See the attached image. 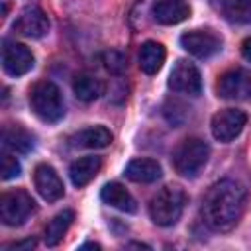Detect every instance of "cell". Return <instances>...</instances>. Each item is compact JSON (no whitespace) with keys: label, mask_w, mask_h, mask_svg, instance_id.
I'll list each match as a JSON object with an SVG mask.
<instances>
[{"label":"cell","mask_w":251,"mask_h":251,"mask_svg":"<svg viewBox=\"0 0 251 251\" xmlns=\"http://www.w3.org/2000/svg\"><path fill=\"white\" fill-rule=\"evenodd\" d=\"M245 188L231 178L212 184L202 200V216L206 226L214 231L233 229L245 210Z\"/></svg>","instance_id":"6da1fadb"},{"label":"cell","mask_w":251,"mask_h":251,"mask_svg":"<svg viewBox=\"0 0 251 251\" xmlns=\"http://www.w3.org/2000/svg\"><path fill=\"white\" fill-rule=\"evenodd\" d=\"M29 104L33 114L43 122H59L65 116V102L61 90L51 80H39L29 90Z\"/></svg>","instance_id":"7a4b0ae2"},{"label":"cell","mask_w":251,"mask_h":251,"mask_svg":"<svg viewBox=\"0 0 251 251\" xmlns=\"http://www.w3.org/2000/svg\"><path fill=\"white\" fill-rule=\"evenodd\" d=\"M184 204H186V194L180 186H165L151 198V204H149L151 220L157 226L169 227L178 222V218L182 216Z\"/></svg>","instance_id":"3957f363"},{"label":"cell","mask_w":251,"mask_h":251,"mask_svg":"<svg viewBox=\"0 0 251 251\" xmlns=\"http://www.w3.org/2000/svg\"><path fill=\"white\" fill-rule=\"evenodd\" d=\"M208 157H210V147L206 141L198 137H186L178 143V147L173 153V167L178 175L186 178H194L208 163Z\"/></svg>","instance_id":"277c9868"},{"label":"cell","mask_w":251,"mask_h":251,"mask_svg":"<svg viewBox=\"0 0 251 251\" xmlns=\"http://www.w3.org/2000/svg\"><path fill=\"white\" fill-rule=\"evenodd\" d=\"M35 212V202L25 190H10L0 196V220L6 226H22Z\"/></svg>","instance_id":"5b68a950"},{"label":"cell","mask_w":251,"mask_h":251,"mask_svg":"<svg viewBox=\"0 0 251 251\" xmlns=\"http://www.w3.org/2000/svg\"><path fill=\"white\" fill-rule=\"evenodd\" d=\"M245 124H247V116L243 110L226 108V110H220L218 114H214L210 129H212L214 139H218L222 143H229L243 131Z\"/></svg>","instance_id":"8992f818"},{"label":"cell","mask_w":251,"mask_h":251,"mask_svg":"<svg viewBox=\"0 0 251 251\" xmlns=\"http://www.w3.org/2000/svg\"><path fill=\"white\" fill-rule=\"evenodd\" d=\"M218 96L226 100H245L251 102V71L233 69L220 76Z\"/></svg>","instance_id":"52a82bcc"},{"label":"cell","mask_w":251,"mask_h":251,"mask_svg":"<svg viewBox=\"0 0 251 251\" xmlns=\"http://www.w3.org/2000/svg\"><path fill=\"white\" fill-rule=\"evenodd\" d=\"M180 45L190 55L198 59H208L222 49V37L212 29H192L180 35Z\"/></svg>","instance_id":"ba28073f"},{"label":"cell","mask_w":251,"mask_h":251,"mask_svg":"<svg viewBox=\"0 0 251 251\" xmlns=\"http://www.w3.org/2000/svg\"><path fill=\"white\" fill-rule=\"evenodd\" d=\"M169 88L180 94L198 96L202 90V76L200 71L186 59H178L169 75Z\"/></svg>","instance_id":"9c48e42d"},{"label":"cell","mask_w":251,"mask_h":251,"mask_svg":"<svg viewBox=\"0 0 251 251\" xmlns=\"http://www.w3.org/2000/svg\"><path fill=\"white\" fill-rule=\"evenodd\" d=\"M2 67L10 76H22L33 67V53L16 41H6L2 47Z\"/></svg>","instance_id":"30bf717a"},{"label":"cell","mask_w":251,"mask_h":251,"mask_svg":"<svg viewBox=\"0 0 251 251\" xmlns=\"http://www.w3.org/2000/svg\"><path fill=\"white\" fill-rule=\"evenodd\" d=\"M14 29L24 37L39 39L49 31V18L45 16V12L41 8L27 6L22 10L18 20L14 22Z\"/></svg>","instance_id":"8fae6325"},{"label":"cell","mask_w":251,"mask_h":251,"mask_svg":"<svg viewBox=\"0 0 251 251\" xmlns=\"http://www.w3.org/2000/svg\"><path fill=\"white\" fill-rule=\"evenodd\" d=\"M33 182H35V188L41 194V198L47 202H57L65 194L63 180L51 165H45V163L37 165L35 173H33Z\"/></svg>","instance_id":"7c38bea8"},{"label":"cell","mask_w":251,"mask_h":251,"mask_svg":"<svg viewBox=\"0 0 251 251\" xmlns=\"http://www.w3.org/2000/svg\"><path fill=\"white\" fill-rule=\"evenodd\" d=\"M190 16L186 0H157L153 6V18L163 25H175Z\"/></svg>","instance_id":"4fadbf2b"},{"label":"cell","mask_w":251,"mask_h":251,"mask_svg":"<svg viewBox=\"0 0 251 251\" xmlns=\"http://www.w3.org/2000/svg\"><path fill=\"white\" fill-rule=\"evenodd\" d=\"M100 198L104 200V204H108V206H112V208H116L120 212L133 214L137 210L135 198L120 182H108V184H104V188L100 192Z\"/></svg>","instance_id":"5bb4252c"},{"label":"cell","mask_w":251,"mask_h":251,"mask_svg":"<svg viewBox=\"0 0 251 251\" xmlns=\"http://www.w3.org/2000/svg\"><path fill=\"white\" fill-rule=\"evenodd\" d=\"M124 175L133 180V182H141V184H147V182H155L161 178L163 171H161V165L155 161V159H133L127 163Z\"/></svg>","instance_id":"9a60e30c"},{"label":"cell","mask_w":251,"mask_h":251,"mask_svg":"<svg viewBox=\"0 0 251 251\" xmlns=\"http://www.w3.org/2000/svg\"><path fill=\"white\" fill-rule=\"evenodd\" d=\"M2 145L14 153H29L35 141H33V135L25 127L18 124H10V126H4L2 129Z\"/></svg>","instance_id":"2e32d148"},{"label":"cell","mask_w":251,"mask_h":251,"mask_svg":"<svg viewBox=\"0 0 251 251\" xmlns=\"http://www.w3.org/2000/svg\"><path fill=\"white\" fill-rule=\"evenodd\" d=\"M100 167H102V159L96 157V155H86V157H80L76 159L71 169H69V175H71V180L75 186H86L98 173H100Z\"/></svg>","instance_id":"e0dca14e"},{"label":"cell","mask_w":251,"mask_h":251,"mask_svg":"<svg viewBox=\"0 0 251 251\" xmlns=\"http://www.w3.org/2000/svg\"><path fill=\"white\" fill-rule=\"evenodd\" d=\"M167 51L159 41H145L139 49V67L145 75H155L165 63Z\"/></svg>","instance_id":"ac0fdd59"},{"label":"cell","mask_w":251,"mask_h":251,"mask_svg":"<svg viewBox=\"0 0 251 251\" xmlns=\"http://www.w3.org/2000/svg\"><path fill=\"white\" fill-rule=\"evenodd\" d=\"M112 143V131L104 126H94L78 131L73 135V145L76 147H86V149H102Z\"/></svg>","instance_id":"d6986e66"},{"label":"cell","mask_w":251,"mask_h":251,"mask_svg":"<svg viewBox=\"0 0 251 251\" xmlns=\"http://www.w3.org/2000/svg\"><path fill=\"white\" fill-rule=\"evenodd\" d=\"M73 220H75V212H73V210H63V212H59V214L47 224V227H45V235H43L45 245H47V247L59 245L61 239L65 237L67 229L71 227Z\"/></svg>","instance_id":"ffe728a7"},{"label":"cell","mask_w":251,"mask_h":251,"mask_svg":"<svg viewBox=\"0 0 251 251\" xmlns=\"http://www.w3.org/2000/svg\"><path fill=\"white\" fill-rule=\"evenodd\" d=\"M104 86L98 78H94L92 75H76L73 80V92L76 94L78 100L82 102H92L102 94Z\"/></svg>","instance_id":"44dd1931"},{"label":"cell","mask_w":251,"mask_h":251,"mask_svg":"<svg viewBox=\"0 0 251 251\" xmlns=\"http://www.w3.org/2000/svg\"><path fill=\"white\" fill-rule=\"evenodd\" d=\"M224 14L237 24H251V0H222Z\"/></svg>","instance_id":"7402d4cb"},{"label":"cell","mask_w":251,"mask_h":251,"mask_svg":"<svg viewBox=\"0 0 251 251\" xmlns=\"http://www.w3.org/2000/svg\"><path fill=\"white\" fill-rule=\"evenodd\" d=\"M0 173H2V180H10V178H16L20 173H22V167H20V161L10 155V153H4L2 155V163H0Z\"/></svg>","instance_id":"603a6c76"},{"label":"cell","mask_w":251,"mask_h":251,"mask_svg":"<svg viewBox=\"0 0 251 251\" xmlns=\"http://www.w3.org/2000/svg\"><path fill=\"white\" fill-rule=\"evenodd\" d=\"M104 65H106V69L110 71V73H114V75H120V73H124L126 71V57L120 53V51H108L106 55H104Z\"/></svg>","instance_id":"cb8c5ba5"},{"label":"cell","mask_w":251,"mask_h":251,"mask_svg":"<svg viewBox=\"0 0 251 251\" xmlns=\"http://www.w3.org/2000/svg\"><path fill=\"white\" fill-rule=\"evenodd\" d=\"M241 55H243V59L251 61V37H247V39L241 43Z\"/></svg>","instance_id":"d4e9b609"}]
</instances>
